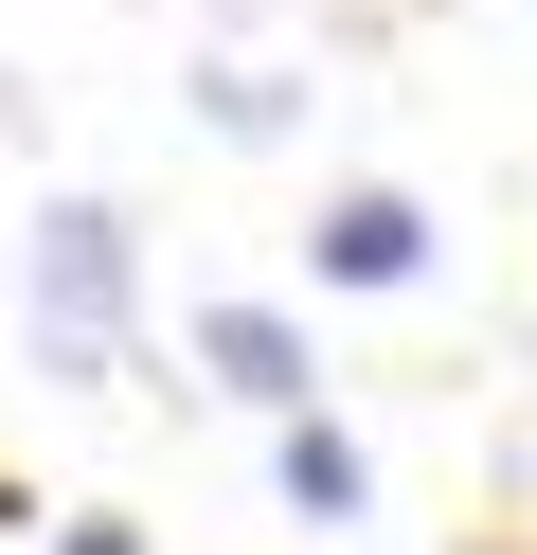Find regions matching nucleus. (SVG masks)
<instances>
[{
  "label": "nucleus",
  "instance_id": "obj_1",
  "mask_svg": "<svg viewBox=\"0 0 537 555\" xmlns=\"http://www.w3.org/2000/svg\"><path fill=\"white\" fill-rule=\"evenodd\" d=\"M36 359L54 376L126 359V216H107V197H54V216H36Z\"/></svg>",
  "mask_w": 537,
  "mask_h": 555
},
{
  "label": "nucleus",
  "instance_id": "obj_3",
  "mask_svg": "<svg viewBox=\"0 0 537 555\" xmlns=\"http://www.w3.org/2000/svg\"><path fill=\"white\" fill-rule=\"evenodd\" d=\"M197 359L233 376L251 412H305V340H286V305H215V323H197Z\"/></svg>",
  "mask_w": 537,
  "mask_h": 555
},
{
  "label": "nucleus",
  "instance_id": "obj_2",
  "mask_svg": "<svg viewBox=\"0 0 537 555\" xmlns=\"http://www.w3.org/2000/svg\"><path fill=\"white\" fill-rule=\"evenodd\" d=\"M305 251L341 269V287H412V269H430V216H412V197H376V180H358V197H322V233H305Z\"/></svg>",
  "mask_w": 537,
  "mask_h": 555
},
{
  "label": "nucleus",
  "instance_id": "obj_4",
  "mask_svg": "<svg viewBox=\"0 0 537 555\" xmlns=\"http://www.w3.org/2000/svg\"><path fill=\"white\" fill-rule=\"evenodd\" d=\"M286 502H305V519H358V448L322 430V412H286Z\"/></svg>",
  "mask_w": 537,
  "mask_h": 555
},
{
  "label": "nucleus",
  "instance_id": "obj_5",
  "mask_svg": "<svg viewBox=\"0 0 537 555\" xmlns=\"http://www.w3.org/2000/svg\"><path fill=\"white\" fill-rule=\"evenodd\" d=\"M72 555H143V538H126V519H72Z\"/></svg>",
  "mask_w": 537,
  "mask_h": 555
}]
</instances>
